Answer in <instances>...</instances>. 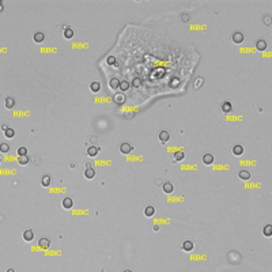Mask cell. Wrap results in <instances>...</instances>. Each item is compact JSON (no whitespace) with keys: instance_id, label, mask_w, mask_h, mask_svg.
<instances>
[{"instance_id":"11","label":"cell","mask_w":272,"mask_h":272,"mask_svg":"<svg viewBox=\"0 0 272 272\" xmlns=\"http://www.w3.org/2000/svg\"><path fill=\"white\" fill-rule=\"evenodd\" d=\"M238 177H240L241 180H249V178H250V171L242 169V170H240V171H238Z\"/></svg>"},{"instance_id":"7","label":"cell","mask_w":272,"mask_h":272,"mask_svg":"<svg viewBox=\"0 0 272 272\" xmlns=\"http://www.w3.org/2000/svg\"><path fill=\"white\" fill-rule=\"evenodd\" d=\"M162 189H163L165 193H171V192L174 190V185L171 184L170 181H166V182H163V185H162Z\"/></svg>"},{"instance_id":"15","label":"cell","mask_w":272,"mask_h":272,"mask_svg":"<svg viewBox=\"0 0 272 272\" xmlns=\"http://www.w3.org/2000/svg\"><path fill=\"white\" fill-rule=\"evenodd\" d=\"M109 86L113 88V90L118 88V86H120V79H117V78H112V79L109 80Z\"/></svg>"},{"instance_id":"12","label":"cell","mask_w":272,"mask_h":272,"mask_svg":"<svg viewBox=\"0 0 272 272\" xmlns=\"http://www.w3.org/2000/svg\"><path fill=\"white\" fill-rule=\"evenodd\" d=\"M154 214H155V207H153V205H147L146 210H144V215L147 216V218H153Z\"/></svg>"},{"instance_id":"24","label":"cell","mask_w":272,"mask_h":272,"mask_svg":"<svg viewBox=\"0 0 272 272\" xmlns=\"http://www.w3.org/2000/svg\"><path fill=\"white\" fill-rule=\"evenodd\" d=\"M64 37L65 38H72L74 37V30L71 27H64Z\"/></svg>"},{"instance_id":"1","label":"cell","mask_w":272,"mask_h":272,"mask_svg":"<svg viewBox=\"0 0 272 272\" xmlns=\"http://www.w3.org/2000/svg\"><path fill=\"white\" fill-rule=\"evenodd\" d=\"M231 40H233L234 44H242V41H244V33H241V31H234L233 36H231Z\"/></svg>"},{"instance_id":"34","label":"cell","mask_w":272,"mask_h":272,"mask_svg":"<svg viewBox=\"0 0 272 272\" xmlns=\"http://www.w3.org/2000/svg\"><path fill=\"white\" fill-rule=\"evenodd\" d=\"M201 83H203V79H201V78H200V79H199L197 82H195V87H196V88H199V86H200Z\"/></svg>"},{"instance_id":"14","label":"cell","mask_w":272,"mask_h":272,"mask_svg":"<svg viewBox=\"0 0 272 272\" xmlns=\"http://www.w3.org/2000/svg\"><path fill=\"white\" fill-rule=\"evenodd\" d=\"M113 101L116 103H118V105H121V103L125 102V95H124V94H114Z\"/></svg>"},{"instance_id":"17","label":"cell","mask_w":272,"mask_h":272,"mask_svg":"<svg viewBox=\"0 0 272 272\" xmlns=\"http://www.w3.org/2000/svg\"><path fill=\"white\" fill-rule=\"evenodd\" d=\"M41 185H42V186H49V185H51V175H49V174H44V175H42Z\"/></svg>"},{"instance_id":"23","label":"cell","mask_w":272,"mask_h":272,"mask_svg":"<svg viewBox=\"0 0 272 272\" xmlns=\"http://www.w3.org/2000/svg\"><path fill=\"white\" fill-rule=\"evenodd\" d=\"M118 88H120L121 91H127V90L129 88V82H127V80H121V82H120Z\"/></svg>"},{"instance_id":"27","label":"cell","mask_w":272,"mask_h":272,"mask_svg":"<svg viewBox=\"0 0 272 272\" xmlns=\"http://www.w3.org/2000/svg\"><path fill=\"white\" fill-rule=\"evenodd\" d=\"M8 151H10V144L0 143V153H8Z\"/></svg>"},{"instance_id":"10","label":"cell","mask_w":272,"mask_h":272,"mask_svg":"<svg viewBox=\"0 0 272 272\" xmlns=\"http://www.w3.org/2000/svg\"><path fill=\"white\" fill-rule=\"evenodd\" d=\"M212 162H214V155L211 154V153H207V154L203 155V163L211 165Z\"/></svg>"},{"instance_id":"30","label":"cell","mask_w":272,"mask_h":272,"mask_svg":"<svg viewBox=\"0 0 272 272\" xmlns=\"http://www.w3.org/2000/svg\"><path fill=\"white\" fill-rule=\"evenodd\" d=\"M132 86L134 87H140L142 86V79L140 78H135L134 80H132Z\"/></svg>"},{"instance_id":"2","label":"cell","mask_w":272,"mask_h":272,"mask_svg":"<svg viewBox=\"0 0 272 272\" xmlns=\"http://www.w3.org/2000/svg\"><path fill=\"white\" fill-rule=\"evenodd\" d=\"M132 144L128 143V142H124V143L120 144V151L123 153V154H129L131 151H132Z\"/></svg>"},{"instance_id":"26","label":"cell","mask_w":272,"mask_h":272,"mask_svg":"<svg viewBox=\"0 0 272 272\" xmlns=\"http://www.w3.org/2000/svg\"><path fill=\"white\" fill-rule=\"evenodd\" d=\"M4 135H5V138L11 139V138H14V136H15V131H14L12 128H7L4 131Z\"/></svg>"},{"instance_id":"3","label":"cell","mask_w":272,"mask_h":272,"mask_svg":"<svg viewBox=\"0 0 272 272\" xmlns=\"http://www.w3.org/2000/svg\"><path fill=\"white\" fill-rule=\"evenodd\" d=\"M23 240L27 242H30L34 240V231L31 230V229H26L25 231H23Z\"/></svg>"},{"instance_id":"16","label":"cell","mask_w":272,"mask_h":272,"mask_svg":"<svg viewBox=\"0 0 272 272\" xmlns=\"http://www.w3.org/2000/svg\"><path fill=\"white\" fill-rule=\"evenodd\" d=\"M233 154L234 155H242L244 154V147H242L241 144H236V146L233 147Z\"/></svg>"},{"instance_id":"32","label":"cell","mask_w":272,"mask_h":272,"mask_svg":"<svg viewBox=\"0 0 272 272\" xmlns=\"http://www.w3.org/2000/svg\"><path fill=\"white\" fill-rule=\"evenodd\" d=\"M106 61H108V64H110V65H114V64H116V59H114V56H109L108 59H106Z\"/></svg>"},{"instance_id":"20","label":"cell","mask_w":272,"mask_h":272,"mask_svg":"<svg viewBox=\"0 0 272 272\" xmlns=\"http://www.w3.org/2000/svg\"><path fill=\"white\" fill-rule=\"evenodd\" d=\"M256 48L259 49V51H264V49L267 48V42H265V40H257Z\"/></svg>"},{"instance_id":"8","label":"cell","mask_w":272,"mask_h":272,"mask_svg":"<svg viewBox=\"0 0 272 272\" xmlns=\"http://www.w3.org/2000/svg\"><path fill=\"white\" fill-rule=\"evenodd\" d=\"M182 250H185V252L193 250V242L190 241V240H185V241L182 242Z\"/></svg>"},{"instance_id":"39","label":"cell","mask_w":272,"mask_h":272,"mask_svg":"<svg viewBox=\"0 0 272 272\" xmlns=\"http://www.w3.org/2000/svg\"><path fill=\"white\" fill-rule=\"evenodd\" d=\"M0 162H1V158H0Z\"/></svg>"},{"instance_id":"35","label":"cell","mask_w":272,"mask_h":272,"mask_svg":"<svg viewBox=\"0 0 272 272\" xmlns=\"http://www.w3.org/2000/svg\"><path fill=\"white\" fill-rule=\"evenodd\" d=\"M264 21H265V25H269V23H271V22H269V21H271V18H269V16H265V18H264Z\"/></svg>"},{"instance_id":"22","label":"cell","mask_w":272,"mask_h":272,"mask_svg":"<svg viewBox=\"0 0 272 272\" xmlns=\"http://www.w3.org/2000/svg\"><path fill=\"white\" fill-rule=\"evenodd\" d=\"M98 153V148L95 147V146H91V147H88L87 148V155L88 157H95Z\"/></svg>"},{"instance_id":"13","label":"cell","mask_w":272,"mask_h":272,"mask_svg":"<svg viewBox=\"0 0 272 272\" xmlns=\"http://www.w3.org/2000/svg\"><path fill=\"white\" fill-rule=\"evenodd\" d=\"M94 175H95V170L92 169V167H86V170H84V177L88 178V180H91V178H94Z\"/></svg>"},{"instance_id":"38","label":"cell","mask_w":272,"mask_h":272,"mask_svg":"<svg viewBox=\"0 0 272 272\" xmlns=\"http://www.w3.org/2000/svg\"><path fill=\"white\" fill-rule=\"evenodd\" d=\"M1 10H3V7H1V4H0V11H1Z\"/></svg>"},{"instance_id":"9","label":"cell","mask_w":272,"mask_h":272,"mask_svg":"<svg viewBox=\"0 0 272 272\" xmlns=\"http://www.w3.org/2000/svg\"><path fill=\"white\" fill-rule=\"evenodd\" d=\"M63 207L64 208H67V210H70V208H72L74 207V200H72L71 197H64L63 199Z\"/></svg>"},{"instance_id":"33","label":"cell","mask_w":272,"mask_h":272,"mask_svg":"<svg viewBox=\"0 0 272 272\" xmlns=\"http://www.w3.org/2000/svg\"><path fill=\"white\" fill-rule=\"evenodd\" d=\"M181 19H182L184 22H188V21H189V15H186V14H182V15H181Z\"/></svg>"},{"instance_id":"28","label":"cell","mask_w":272,"mask_h":272,"mask_svg":"<svg viewBox=\"0 0 272 272\" xmlns=\"http://www.w3.org/2000/svg\"><path fill=\"white\" fill-rule=\"evenodd\" d=\"M184 158H185V153H182V151H177V153H174V159L175 161H182Z\"/></svg>"},{"instance_id":"18","label":"cell","mask_w":272,"mask_h":272,"mask_svg":"<svg viewBox=\"0 0 272 272\" xmlns=\"http://www.w3.org/2000/svg\"><path fill=\"white\" fill-rule=\"evenodd\" d=\"M14 105H15V99L12 97H7L5 98V108L7 109H12L14 108Z\"/></svg>"},{"instance_id":"36","label":"cell","mask_w":272,"mask_h":272,"mask_svg":"<svg viewBox=\"0 0 272 272\" xmlns=\"http://www.w3.org/2000/svg\"><path fill=\"white\" fill-rule=\"evenodd\" d=\"M5 272H15V269H14V268H8Z\"/></svg>"},{"instance_id":"31","label":"cell","mask_w":272,"mask_h":272,"mask_svg":"<svg viewBox=\"0 0 272 272\" xmlns=\"http://www.w3.org/2000/svg\"><path fill=\"white\" fill-rule=\"evenodd\" d=\"M18 154H19V157H21V155H26L27 154V148H26V147H19V148H18Z\"/></svg>"},{"instance_id":"4","label":"cell","mask_w":272,"mask_h":272,"mask_svg":"<svg viewBox=\"0 0 272 272\" xmlns=\"http://www.w3.org/2000/svg\"><path fill=\"white\" fill-rule=\"evenodd\" d=\"M38 246L41 248V249H48V248L51 246V240L46 238V237H42L41 240L38 241Z\"/></svg>"},{"instance_id":"25","label":"cell","mask_w":272,"mask_h":272,"mask_svg":"<svg viewBox=\"0 0 272 272\" xmlns=\"http://www.w3.org/2000/svg\"><path fill=\"white\" fill-rule=\"evenodd\" d=\"M90 88H91L92 92H98L99 90H101V84L98 82H92L91 84H90Z\"/></svg>"},{"instance_id":"29","label":"cell","mask_w":272,"mask_h":272,"mask_svg":"<svg viewBox=\"0 0 272 272\" xmlns=\"http://www.w3.org/2000/svg\"><path fill=\"white\" fill-rule=\"evenodd\" d=\"M18 162L21 165H27L29 163V157H27V155H21L19 159H18Z\"/></svg>"},{"instance_id":"37","label":"cell","mask_w":272,"mask_h":272,"mask_svg":"<svg viewBox=\"0 0 272 272\" xmlns=\"http://www.w3.org/2000/svg\"><path fill=\"white\" fill-rule=\"evenodd\" d=\"M123 272H134V271H132V269H124Z\"/></svg>"},{"instance_id":"21","label":"cell","mask_w":272,"mask_h":272,"mask_svg":"<svg viewBox=\"0 0 272 272\" xmlns=\"http://www.w3.org/2000/svg\"><path fill=\"white\" fill-rule=\"evenodd\" d=\"M263 234L265 237H271L272 236V225H265L263 229Z\"/></svg>"},{"instance_id":"6","label":"cell","mask_w":272,"mask_h":272,"mask_svg":"<svg viewBox=\"0 0 272 272\" xmlns=\"http://www.w3.org/2000/svg\"><path fill=\"white\" fill-rule=\"evenodd\" d=\"M33 40H34V42H37V44H41V42H44V40H45V34H44L42 31H37V33H34V36H33Z\"/></svg>"},{"instance_id":"19","label":"cell","mask_w":272,"mask_h":272,"mask_svg":"<svg viewBox=\"0 0 272 272\" xmlns=\"http://www.w3.org/2000/svg\"><path fill=\"white\" fill-rule=\"evenodd\" d=\"M222 110L225 112V113H229V112H231V109H233V106H231V103L229 102V101H225V102L222 103Z\"/></svg>"},{"instance_id":"5","label":"cell","mask_w":272,"mask_h":272,"mask_svg":"<svg viewBox=\"0 0 272 272\" xmlns=\"http://www.w3.org/2000/svg\"><path fill=\"white\" fill-rule=\"evenodd\" d=\"M169 139H170L169 131L163 129V131H161V132H159V140H161L162 143H166V142H169Z\"/></svg>"}]
</instances>
